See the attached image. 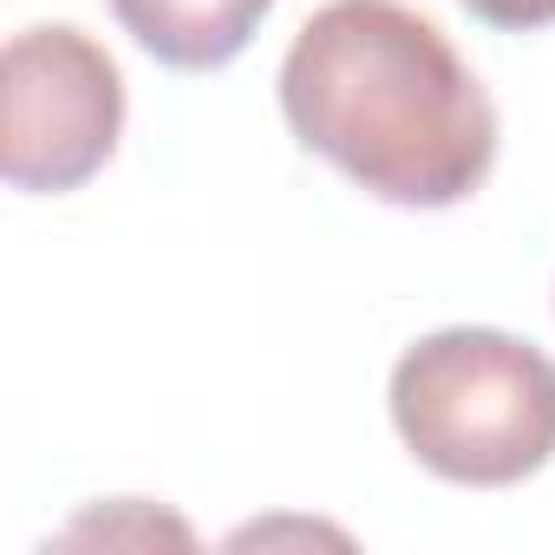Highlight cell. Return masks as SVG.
<instances>
[{
  "label": "cell",
  "mask_w": 555,
  "mask_h": 555,
  "mask_svg": "<svg viewBox=\"0 0 555 555\" xmlns=\"http://www.w3.org/2000/svg\"><path fill=\"white\" fill-rule=\"evenodd\" d=\"M288 131L399 209H451L496 164V105L405 0H327L282 60Z\"/></svg>",
  "instance_id": "6da1fadb"
},
{
  "label": "cell",
  "mask_w": 555,
  "mask_h": 555,
  "mask_svg": "<svg viewBox=\"0 0 555 555\" xmlns=\"http://www.w3.org/2000/svg\"><path fill=\"white\" fill-rule=\"evenodd\" d=\"M386 399L405 451L444 483L509 490L555 457V360L503 327L425 334Z\"/></svg>",
  "instance_id": "7a4b0ae2"
},
{
  "label": "cell",
  "mask_w": 555,
  "mask_h": 555,
  "mask_svg": "<svg viewBox=\"0 0 555 555\" xmlns=\"http://www.w3.org/2000/svg\"><path fill=\"white\" fill-rule=\"evenodd\" d=\"M125 131L118 60L79 27H27L0 60V170L27 196L92 183Z\"/></svg>",
  "instance_id": "3957f363"
},
{
  "label": "cell",
  "mask_w": 555,
  "mask_h": 555,
  "mask_svg": "<svg viewBox=\"0 0 555 555\" xmlns=\"http://www.w3.org/2000/svg\"><path fill=\"white\" fill-rule=\"evenodd\" d=\"M105 8L157 66L216 73L261 34L274 0H105Z\"/></svg>",
  "instance_id": "277c9868"
},
{
  "label": "cell",
  "mask_w": 555,
  "mask_h": 555,
  "mask_svg": "<svg viewBox=\"0 0 555 555\" xmlns=\"http://www.w3.org/2000/svg\"><path fill=\"white\" fill-rule=\"evenodd\" d=\"M464 8L503 34H535V27H555V0H464Z\"/></svg>",
  "instance_id": "5b68a950"
}]
</instances>
